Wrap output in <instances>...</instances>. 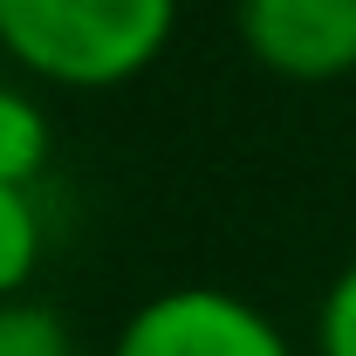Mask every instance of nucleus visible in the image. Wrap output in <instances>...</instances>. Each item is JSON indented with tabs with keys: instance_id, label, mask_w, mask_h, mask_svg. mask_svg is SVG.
Returning <instances> with one entry per match:
<instances>
[{
	"instance_id": "0eeeda50",
	"label": "nucleus",
	"mask_w": 356,
	"mask_h": 356,
	"mask_svg": "<svg viewBox=\"0 0 356 356\" xmlns=\"http://www.w3.org/2000/svg\"><path fill=\"white\" fill-rule=\"evenodd\" d=\"M315 350L322 356H356V261L329 281L322 315H315Z\"/></svg>"
},
{
	"instance_id": "20e7f679",
	"label": "nucleus",
	"mask_w": 356,
	"mask_h": 356,
	"mask_svg": "<svg viewBox=\"0 0 356 356\" xmlns=\"http://www.w3.org/2000/svg\"><path fill=\"white\" fill-rule=\"evenodd\" d=\"M48 151H55V137H48L42 103L21 96V89H0V178L7 185H35Z\"/></svg>"
},
{
	"instance_id": "7ed1b4c3",
	"label": "nucleus",
	"mask_w": 356,
	"mask_h": 356,
	"mask_svg": "<svg viewBox=\"0 0 356 356\" xmlns=\"http://www.w3.org/2000/svg\"><path fill=\"white\" fill-rule=\"evenodd\" d=\"M233 21L281 83H336L356 69V0H240Z\"/></svg>"
},
{
	"instance_id": "f03ea898",
	"label": "nucleus",
	"mask_w": 356,
	"mask_h": 356,
	"mask_svg": "<svg viewBox=\"0 0 356 356\" xmlns=\"http://www.w3.org/2000/svg\"><path fill=\"white\" fill-rule=\"evenodd\" d=\"M110 356H295V350L254 302H240L226 288H172V295H151L124 322Z\"/></svg>"
},
{
	"instance_id": "423d86ee",
	"label": "nucleus",
	"mask_w": 356,
	"mask_h": 356,
	"mask_svg": "<svg viewBox=\"0 0 356 356\" xmlns=\"http://www.w3.org/2000/svg\"><path fill=\"white\" fill-rule=\"evenodd\" d=\"M0 356H76V343L48 302L14 295V302H0Z\"/></svg>"
},
{
	"instance_id": "f257e3e1",
	"label": "nucleus",
	"mask_w": 356,
	"mask_h": 356,
	"mask_svg": "<svg viewBox=\"0 0 356 356\" xmlns=\"http://www.w3.org/2000/svg\"><path fill=\"white\" fill-rule=\"evenodd\" d=\"M178 28V0H0V48L55 89L144 76Z\"/></svg>"
},
{
	"instance_id": "39448f33",
	"label": "nucleus",
	"mask_w": 356,
	"mask_h": 356,
	"mask_svg": "<svg viewBox=\"0 0 356 356\" xmlns=\"http://www.w3.org/2000/svg\"><path fill=\"white\" fill-rule=\"evenodd\" d=\"M42 267V213L28 199V185L0 178V302H14Z\"/></svg>"
}]
</instances>
